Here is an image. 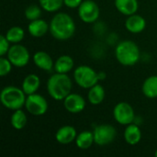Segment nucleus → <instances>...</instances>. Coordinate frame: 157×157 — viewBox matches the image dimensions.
Returning a JSON list of instances; mask_svg holds the SVG:
<instances>
[{"instance_id": "obj_1", "label": "nucleus", "mask_w": 157, "mask_h": 157, "mask_svg": "<svg viewBox=\"0 0 157 157\" xmlns=\"http://www.w3.org/2000/svg\"><path fill=\"white\" fill-rule=\"evenodd\" d=\"M50 33L58 40H67L75 32V23L73 17L64 12H59L50 21Z\"/></svg>"}, {"instance_id": "obj_2", "label": "nucleus", "mask_w": 157, "mask_h": 157, "mask_svg": "<svg viewBox=\"0 0 157 157\" xmlns=\"http://www.w3.org/2000/svg\"><path fill=\"white\" fill-rule=\"evenodd\" d=\"M72 79L67 74L55 73L47 81V91L54 100H63L72 91Z\"/></svg>"}, {"instance_id": "obj_3", "label": "nucleus", "mask_w": 157, "mask_h": 157, "mask_svg": "<svg viewBox=\"0 0 157 157\" xmlns=\"http://www.w3.org/2000/svg\"><path fill=\"white\" fill-rule=\"evenodd\" d=\"M140 49L138 45L130 40L118 43L115 48V56L118 62L124 66H132L140 60Z\"/></svg>"}, {"instance_id": "obj_4", "label": "nucleus", "mask_w": 157, "mask_h": 157, "mask_svg": "<svg viewBox=\"0 0 157 157\" xmlns=\"http://www.w3.org/2000/svg\"><path fill=\"white\" fill-rule=\"evenodd\" d=\"M26 94L22 88L14 86H8L2 89L0 93V101L2 105L10 110H17L25 106Z\"/></svg>"}, {"instance_id": "obj_5", "label": "nucleus", "mask_w": 157, "mask_h": 157, "mask_svg": "<svg viewBox=\"0 0 157 157\" xmlns=\"http://www.w3.org/2000/svg\"><path fill=\"white\" fill-rule=\"evenodd\" d=\"M75 82L82 88L89 89L98 83V73L88 65H80L74 72Z\"/></svg>"}, {"instance_id": "obj_6", "label": "nucleus", "mask_w": 157, "mask_h": 157, "mask_svg": "<svg viewBox=\"0 0 157 157\" xmlns=\"http://www.w3.org/2000/svg\"><path fill=\"white\" fill-rule=\"evenodd\" d=\"M48 102L46 98L37 93L28 95L25 101L27 111L33 116H42L48 110Z\"/></svg>"}, {"instance_id": "obj_7", "label": "nucleus", "mask_w": 157, "mask_h": 157, "mask_svg": "<svg viewBox=\"0 0 157 157\" xmlns=\"http://www.w3.org/2000/svg\"><path fill=\"white\" fill-rule=\"evenodd\" d=\"M6 55L11 63L13 64V66L16 67L26 66L30 59L29 52L28 51V49L25 46L18 43L10 46Z\"/></svg>"}, {"instance_id": "obj_8", "label": "nucleus", "mask_w": 157, "mask_h": 157, "mask_svg": "<svg viewBox=\"0 0 157 157\" xmlns=\"http://www.w3.org/2000/svg\"><path fill=\"white\" fill-rule=\"evenodd\" d=\"M78 17L85 23L96 22L100 15V9L94 0H84L78 7Z\"/></svg>"}, {"instance_id": "obj_9", "label": "nucleus", "mask_w": 157, "mask_h": 157, "mask_svg": "<svg viewBox=\"0 0 157 157\" xmlns=\"http://www.w3.org/2000/svg\"><path fill=\"white\" fill-rule=\"evenodd\" d=\"M95 144L99 146L109 145L115 140L117 136V131L115 127L109 124H101L97 126L94 131Z\"/></svg>"}, {"instance_id": "obj_10", "label": "nucleus", "mask_w": 157, "mask_h": 157, "mask_svg": "<svg viewBox=\"0 0 157 157\" xmlns=\"http://www.w3.org/2000/svg\"><path fill=\"white\" fill-rule=\"evenodd\" d=\"M113 117L119 124L127 126L135 120L134 109L129 103L120 102L113 109Z\"/></svg>"}, {"instance_id": "obj_11", "label": "nucleus", "mask_w": 157, "mask_h": 157, "mask_svg": "<svg viewBox=\"0 0 157 157\" xmlns=\"http://www.w3.org/2000/svg\"><path fill=\"white\" fill-rule=\"evenodd\" d=\"M64 109L72 114H77L82 112L86 108V99L79 94L70 93L63 100Z\"/></svg>"}, {"instance_id": "obj_12", "label": "nucleus", "mask_w": 157, "mask_h": 157, "mask_svg": "<svg viewBox=\"0 0 157 157\" xmlns=\"http://www.w3.org/2000/svg\"><path fill=\"white\" fill-rule=\"evenodd\" d=\"M76 136L77 132L75 127L71 125H64L57 130L55 133V140L60 144L66 145L75 141Z\"/></svg>"}, {"instance_id": "obj_13", "label": "nucleus", "mask_w": 157, "mask_h": 157, "mask_svg": "<svg viewBox=\"0 0 157 157\" xmlns=\"http://www.w3.org/2000/svg\"><path fill=\"white\" fill-rule=\"evenodd\" d=\"M126 29L133 34H138L143 32L146 28V20L144 17L137 15L136 13L131 16H128L125 21Z\"/></svg>"}, {"instance_id": "obj_14", "label": "nucleus", "mask_w": 157, "mask_h": 157, "mask_svg": "<svg viewBox=\"0 0 157 157\" xmlns=\"http://www.w3.org/2000/svg\"><path fill=\"white\" fill-rule=\"evenodd\" d=\"M33 63L40 70L50 72L54 67V62L51 55L43 51L36 52L33 54Z\"/></svg>"}, {"instance_id": "obj_15", "label": "nucleus", "mask_w": 157, "mask_h": 157, "mask_svg": "<svg viewBox=\"0 0 157 157\" xmlns=\"http://www.w3.org/2000/svg\"><path fill=\"white\" fill-rule=\"evenodd\" d=\"M28 31L32 37L40 38L50 31V24L41 18H38L29 22L28 26Z\"/></svg>"}, {"instance_id": "obj_16", "label": "nucleus", "mask_w": 157, "mask_h": 157, "mask_svg": "<svg viewBox=\"0 0 157 157\" xmlns=\"http://www.w3.org/2000/svg\"><path fill=\"white\" fill-rule=\"evenodd\" d=\"M142 132L138 125L131 123L127 125L124 131V140L130 145H136L141 142Z\"/></svg>"}, {"instance_id": "obj_17", "label": "nucleus", "mask_w": 157, "mask_h": 157, "mask_svg": "<svg viewBox=\"0 0 157 157\" xmlns=\"http://www.w3.org/2000/svg\"><path fill=\"white\" fill-rule=\"evenodd\" d=\"M114 4L117 10L125 16L135 14L139 7L138 0H115Z\"/></svg>"}, {"instance_id": "obj_18", "label": "nucleus", "mask_w": 157, "mask_h": 157, "mask_svg": "<svg viewBox=\"0 0 157 157\" xmlns=\"http://www.w3.org/2000/svg\"><path fill=\"white\" fill-rule=\"evenodd\" d=\"M75 66L74 59L70 55H61L54 62V71L60 74H68L73 70Z\"/></svg>"}, {"instance_id": "obj_19", "label": "nucleus", "mask_w": 157, "mask_h": 157, "mask_svg": "<svg viewBox=\"0 0 157 157\" xmlns=\"http://www.w3.org/2000/svg\"><path fill=\"white\" fill-rule=\"evenodd\" d=\"M40 86V77L35 74H29L24 78L21 88L23 89L25 94L28 96V95L37 93Z\"/></svg>"}, {"instance_id": "obj_20", "label": "nucleus", "mask_w": 157, "mask_h": 157, "mask_svg": "<svg viewBox=\"0 0 157 157\" xmlns=\"http://www.w3.org/2000/svg\"><path fill=\"white\" fill-rule=\"evenodd\" d=\"M87 98L90 104L92 105H99L103 102L105 98V89L98 83L89 88L87 93Z\"/></svg>"}, {"instance_id": "obj_21", "label": "nucleus", "mask_w": 157, "mask_h": 157, "mask_svg": "<svg viewBox=\"0 0 157 157\" xmlns=\"http://www.w3.org/2000/svg\"><path fill=\"white\" fill-rule=\"evenodd\" d=\"M75 144L76 146L81 150H86L92 146L93 144H95V138L93 132L89 131H84L80 133H77V136L75 138Z\"/></svg>"}, {"instance_id": "obj_22", "label": "nucleus", "mask_w": 157, "mask_h": 157, "mask_svg": "<svg viewBox=\"0 0 157 157\" xmlns=\"http://www.w3.org/2000/svg\"><path fill=\"white\" fill-rule=\"evenodd\" d=\"M142 91L148 98H157V75H151L146 78L143 84Z\"/></svg>"}, {"instance_id": "obj_23", "label": "nucleus", "mask_w": 157, "mask_h": 157, "mask_svg": "<svg viewBox=\"0 0 157 157\" xmlns=\"http://www.w3.org/2000/svg\"><path fill=\"white\" fill-rule=\"evenodd\" d=\"M27 122H28V117L21 109L14 110L10 118V123L15 130L20 131L24 129L25 126L27 125Z\"/></svg>"}, {"instance_id": "obj_24", "label": "nucleus", "mask_w": 157, "mask_h": 157, "mask_svg": "<svg viewBox=\"0 0 157 157\" xmlns=\"http://www.w3.org/2000/svg\"><path fill=\"white\" fill-rule=\"evenodd\" d=\"M5 36L10 43L16 44V43H19L20 41L23 40V39L25 37V31L21 27L14 26V27H11L6 32Z\"/></svg>"}, {"instance_id": "obj_25", "label": "nucleus", "mask_w": 157, "mask_h": 157, "mask_svg": "<svg viewBox=\"0 0 157 157\" xmlns=\"http://www.w3.org/2000/svg\"><path fill=\"white\" fill-rule=\"evenodd\" d=\"M40 6L47 12H57L63 5V0H39Z\"/></svg>"}, {"instance_id": "obj_26", "label": "nucleus", "mask_w": 157, "mask_h": 157, "mask_svg": "<svg viewBox=\"0 0 157 157\" xmlns=\"http://www.w3.org/2000/svg\"><path fill=\"white\" fill-rule=\"evenodd\" d=\"M41 6H39L37 5H30L25 9V17L28 20L32 21L38 18H40L41 17Z\"/></svg>"}, {"instance_id": "obj_27", "label": "nucleus", "mask_w": 157, "mask_h": 157, "mask_svg": "<svg viewBox=\"0 0 157 157\" xmlns=\"http://www.w3.org/2000/svg\"><path fill=\"white\" fill-rule=\"evenodd\" d=\"M12 66L13 64L11 63V62L9 61V59L4 56H1L0 58V75L1 76H6L7 75L11 70H12Z\"/></svg>"}, {"instance_id": "obj_28", "label": "nucleus", "mask_w": 157, "mask_h": 157, "mask_svg": "<svg viewBox=\"0 0 157 157\" xmlns=\"http://www.w3.org/2000/svg\"><path fill=\"white\" fill-rule=\"evenodd\" d=\"M9 41L7 40V39L6 38L5 35H1L0 36V55L1 56H5L9 48H10V45H9Z\"/></svg>"}, {"instance_id": "obj_29", "label": "nucleus", "mask_w": 157, "mask_h": 157, "mask_svg": "<svg viewBox=\"0 0 157 157\" xmlns=\"http://www.w3.org/2000/svg\"><path fill=\"white\" fill-rule=\"evenodd\" d=\"M84 0H63V5L69 8H78Z\"/></svg>"}, {"instance_id": "obj_30", "label": "nucleus", "mask_w": 157, "mask_h": 157, "mask_svg": "<svg viewBox=\"0 0 157 157\" xmlns=\"http://www.w3.org/2000/svg\"><path fill=\"white\" fill-rule=\"evenodd\" d=\"M105 77H106V75L104 73H98V79L99 80L105 79Z\"/></svg>"}, {"instance_id": "obj_31", "label": "nucleus", "mask_w": 157, "mask_h": 157, "mask_svg": "<svg viewBox=\"0 0 157 157\" xmlns=\"http://www.w3.org/2000/svg\"><path fill=\"white\" fill-rule=\"evenodd\" d=\"M155 156L157 157V150H156V151H155Z\"/></svg>"}]
</instances>
